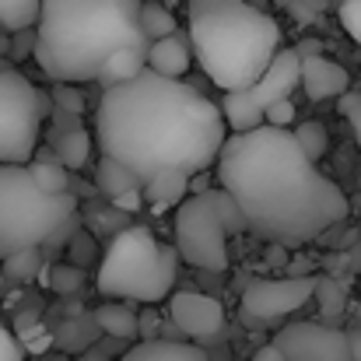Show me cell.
I'll return each mask as SVG.
<instances>
[{
    "instance_id": "30bf717a",
    "label": "cell",
    "mask_w": 361,
    "mask_h": 361,
    "mask_svg": "<svg viewBox=\"0 0 361 361\" xmlns=\"http://www.w3.org/2000/svg\"><path fill=\"white\" fill-rule=\"evenodd\" d=\"M312 295H316V277L252 281L242 295V316H245V323H277V319L298 312Z\"/></svg>"
},
{
    "instance_id": "484cf974",
    "label": "cell",
    "mask_w": 361,
    "mask_h": 361,
    "mask_svg": "<svg viewBox=\"0 0 361 361\" xmlns=\"http://www.w3.org/2000/svg\"><path fill=\"white\" fill-rule=\"evenodd\" d=\"M53 102L60 109V116H81L85 113V99L74 85H56L53 88Z\"/></svg>"
},
{
    "instance_id": "4dcf8cb0",
    "label": "cell",
    "mask_w": 361,
    "mask_h": 361,
    "mask_svg": "<svg viewBox=\"0 0 361 361\" xmlns=\"http://www.w3.org/2000/svg\"><path fill=\"white\" fill-rule=\"evenodd\" d=\"M323 7H326V0H295V4L288 7V14H295L302 25H309L316 14H323Z\"/></svg>"
},
{
    "instance_id": "603a6c76",
    "label": "cell",
    "mask_w": 361,
    "mask_h": 361,
    "mask_svg": "<svg viewBox=\"0 0 361 361\" xmlns=\"http://www.w3.org/2000/svg\"><path fill=\"white\" fill-rule=\"evenodd\" d=\"M291 133H295V140L302 144V151H305L312 161H319V158L330 151V133H326V126H323V123H316V120L298 123Z\"/></svg>"
},
{
    "instance_id": "f35d334b",
    "label": "cell",
    "mask_w": 361,
    "mask_h": 361,
    "mask_svg": "<svg viewBox=\"0 0 361 361\" xmlns=\"http://www.w3.org/2000/svg\"><path fill=\"white\" fill-rule=\"evenodd\" d=\"M270 4H277V7H284V11H288V7H291L295 0H270Z\"/></svg>"
},
{
    "instance_id": "d6986e66",
    "label": "cell",
    "mask_w": 361,
    "mask_h": 361,
    "mask_svg": "<svg viewBox=\"0 0 361 361\" xmlns=\"http://www.w3.org/2000/svg\"><path fill=\"white\" fill-rule=\"evenodd\" d=\"M95 183H99V190H102L109 200H116V197L130 193V190H144V183H140L130 169H123L120 161H113V158H102V161L95 165Z\"/></svg>"
},
{
    "instance_id": "d4e9b609",
    "label": "cell",
    "mask_w": 361,
    "mask_h": 361,
    "mask_svg": "<svg viewBox=\"0 0 361 361\" xmlns=\"http://www.w3.org/2000/svg\"><path fill=\"white\" fill-rule=\"evenodd\" d=\"M316 298L323 302V316L326 319H334V316H341L344 312V288L337 284V281H330V277H316Z\"/></svg>"
},
{
    "instance_id": "74e56055",
    "label": "cell",
    "mask_w": 361,
    "mask_h": 361,
    "mask_svg": "<svg viewBox=\"0 0 361 361\" xmlns=\"http://www.w3.org/2000/svg\"><path fill=\"white\" fill-rule=\"evenodd\" d=\"M245 4H252V7H259V11H267V0H245Z\"/></svg>"
},
{
    "instance_id": "7a4b0ae2",
    "label": "cell",
    "mask_w": 361,
    "mask_h": 361,
    "mask_svg": "<svg viewBox=\"0 0 361 361\" xmlns=\"http://www.w3.org/2000/svg\"><path fill=\"white\" fill-rule=\"evenodd\" d=\"M218 186L239 204L249 232L277 245L316 242L351 211L344 190L316 169L291 130L277 126L225 140Z\"/></svg>"
},
{
    "instance_id": "cb8c5ba5",
    "label": "cell",
    "mask_w": 361,
    "mask_h": 361,
    "mask_svg": "<svg viewBox=\"0 0 361 361\" xmlns=\"http://www.w3.org/2000/svg\"><path fill=\"white\" fill-rule=\"evenodd\" d=\"M28 169H32V176H35V183L42 190H49V193H71V172L60 161H32Z\"/></svg>"
},
{
    "instance_id": "f546056e",
    "label": "cell",
    "mask_w": 361,
    "mask_h": 361,
    "mask_svg": "<svg viewBox=\"0 0 361 361\" xmlns=\"http://www.w3.org/2000/svg\"><path fill=\"white\" fill-rule=\"evenodd\" d=\"M295 102L291 99H284V102H277V106H270L267 109V126H277V130H288L291 123H295Z\"/></svg>"
},
{
    "instance_id": "5b68a950",
    "label": "cell",
    "mask_w": 361,
    "mask_h": 361,
    "mask_svg": "<svg viewBox=\"0 0 361 361\" xmlns=\"http://www.w3.org/2000/svg\"><path fill=\"white\" fill-rule=\"evenodd\" d=\"M179 259V249L158 242L147 225H126L109 242L95 284L106 298L154 305L172 298Z\"/></svg>"
},
{
    "instance_id": "7c38bea8",
    "label": "cell",
    "mask_w": 361,
    "mask_h": 361,
    "mask_svg": "<svg viewBox=\"0 0 361 361\" xmlns=\"http://www.w3.org/2000/svg\"><path fill=\"white\" fill-rule=\"evenodd\" d=\"M169 319L172 326L190 341H207L225 326V309L218 298L200 291H172L169 298Z\"/></svg>"
},
{
    "instance_id": "8992f818",
    "label": "cell",
    "mask_w": 361,
    "mask_h": 361,
    "mask_svg": "<svg viewBox=\"0 0 361 361\" xmlns=\"http://www.w3.org/2000/svg\"><path fill=\"white\" fill-rule=\"evenodd\" d=\"M74 211V193L42 190L28 165H0V259L46 245Z\"/></svg>"
},
{
    "instance_id": "83f0119b",
    "label": "cell",
    "mask_w": 361,
    "mask_h": 361,
    "mask_svg": "<svg viewBox=\"0 0 361 361\" xmlns=\"http://www.w3.org/2000/svg\"><path fill=\"white\" fill-rule=\"evenodd\" d=\"M4 270H7V274H14V277H32V274L39 270V252H35V249L18 252V256L4 259Z\"/></svg>"
},
{
    "instance_id": "e575fe53",
    "label": "cell",
    "mask_w": 361,
    "mask_h": 361,
    "mask_svg": "<svg viewBox=\"0 0 361 361\" xmlns=\"http://www.w3.org/2000/svg\"><path fill=\"white\" fill-rule=\"evenodd\" d=\"M295 53H298L302 60H312V56H323V42H316V39H305L302 46H295Z\"/></svg>"
},
{
    "instance_id": "836d02e7",
    "label": "cell",
    "mask_w": 361,
    "mask_h": 361,
    "mask_svg": "<svg viewBox=\"0 0 361 361\" xmlns=\"http://www.w3.org/2000/svg\"><path fill=\"white\" fill-rule=\"evenodd\" d=\"M81 284V274L78 270H71V267H56V274H53V288H60V291H74Z\"/></svg>"
},
{
    "instance_id": "6da1fadb",
    "label": "cell",
    "mask_w": 361,
    "mask_h": 361,
    "mask_svg": "<svg viewBox=\"0 0 361 361\" xmlns=\"http://www.w3.org/2000/svg\"><path fill=\"white\" fill-rule=\"evenodd\" d=\"M228 123L221 106L193 85L144 71L106 88L95 109V144L102 158L120 161L140 183L161 172L197 176L221 158Z\"/></svg>"
},
{
    "instance_id": "52a82bcc",
    "label": "cell",
    "mask_w": 361,
    "mask_h": 361,
    "mask_svg": "<svg viewBox=\"0 0 361 361\" xmlns=\"http://www.w3.org/2000/svg\"><path fill=\"white\" fill-rule=\"evenodd\" d=\"M249 232L239 204L218 186L204 193H190L176 207V249L197 270H225L228 267V235Z\"/></svg>"
},
{
    "instance_id": "4fadbf2b",
    "label": "cell",
    "mask_w": 361,
    "mask_h": 361,
    "mask_svg": "<svg viewBox=\"0 0 361 361\" xmlns=\"http://www.w3.org/2000/svg\"><path fill=\"white\" fill-rule=\"evenodd\" d=\"M302 88L312 102L344 99L351 92V78L341 63H334L326 56H312V60H302Z\"/></svg>"
},
{
    "instance_id": "8d00e7d4",
    "label": "cell",
    "mask_w": 361,
    "mask_h": 361,
    "mask_svg": "<svg viewBox=\"0 0 361 361\" xmlns=\"http://www.w3.org/2000/svg\"><path fill=\"white\" fill-rule=\"evenodd\" d=\"M348 337H351V348H355V358L361 361V330H348Z\"/></svg>"
},
{
    "instance_id": "ffe728a7",
    "label": "cell",
    "mask_w": 361,
    "mask_h": 361,
    "mask_svg": "<svg viewBox=\"0 0 361 361\" xmlns=\"http://www.w3.org/2000/svg\"><path fill=\"white\" fill-rule=\"evenodd\" d=\"M88 158H92V133L71 130V133L56 137V161H60L63 169L78 172V169L88 165Z\"/></svg>"
},
{
    "instance_id": "3957f363",
    "label": "cell",
    "mask_w": 361,
    "mask_h": 361,
    "mask_svg": "<svg viewBox=\"0 0 361 361\" xmlns=\"http://www.w3.org/2000/svg\"><path fill=\"white\" fill-rule=\"evenodd\" d=\"M144 0H42L35 25V60L56 85L99 81L102 67L120 53H151L140 25Z\"/></svg>"
},
{
    "instance_id": "ba28073f",
    "label": "cell",
    "mask_w": 361,
    "mask_h": 361,
    "mask_svg": "<svg viewBox=\"0 0 361 361\" xmlns=\"http://www.w3.org/2000/svg\"><path fill=\"white\" fill-rule=\"evenodd\" d=\"M42 95L21 71H0V165H28L39 147Z\"/></svg>"
},
{
    "instance_id": "9c48e42d",
    "label": "cell",
    "mask_w": 361,
    "mask_h": 361,
    "mask_svg": "<svg viewBox=\"0 0 361 361\" xmlns=\"http://www.w3.org/2000/svg\"><path fill=\"white\" fill-rule=\"evenodd\" d=\"M302 88V56L295 49H281L274 56V63L267 67V74L245 88V92H228L221 99V113L225 123L232 126V133H249L267 126V109L291 99V92Z\"/></svg>"
},
{
    "instance_id": "2e32d148",
    "label": "cell",
    "mask_w": 361,
    "mask_h": 361,
    "mask_svg": "<svg viewBox=\"0 0 361 361\" xmlns=\"http://www.w3.org/2000/svg\"><path fill=\"white\" fill-rule=\"evenodd\" d=\"M120 361H207V355L190 341H140Z\"/></svg>"
},
{
    "instance_id": "f1b7e54d",
    "label": "cell",
    "mask_w": 361,
    "mask_h": 361,
    "mask_svg": "<svg viewBox=\"0 0 361 361\" xmlns=\"http://www.w3.org/2000/svg\"><path fill=\"white\" fill-rule=\"evenodd\" d=\"M341 116H348L351 130H355V140H358V151H361V92H348L341 99Z\"/></svg>"
},
{
    "instance_id": "1f68e13d",
    "label": "cell",
    "mask_w": 361,
    "mask_h": 361,
    "mask_svg": "<svg viewBox=\"0 0 361 361\" xmlns=\"http://www.w3.org/2000/svg\"><path fill=\"white\" fill-rule=\"evenodd\" d=\"M21 344H18V337L4 326V319H0V361H21Z\"/></svg>"
},
{
    "instance_id": "d6a6232c",
    "label": "cell",
    "mask_w": 361,
    "mask_h": 361,
    "mask_svg": "<svg viewBox=\"0 0 361 361\" xmlns=\"http://www.w3.org/2000/svg\"><path fill=\"white\" fill-rule=\"evenodd\" d=\"M113 207L123 211V214H133V211H140L144 207V190H130V193H123L113 200Z\"/></svg>"
},
{
    "instance_id": "44dd1931",
    "label": "cell",
    "mask_w": 361,
    "mask_h": 361,
    "mask_svg": "<svg viewBox=\"0 0 361 361\" xmlns=\"http://www.w3.org/2000/svg\"><path fill=\"white\" fill-rule=\"evenodd\" d=\"M140 25H144V35H147L151 42L179 35L176 14H172V11H169L165 4H158V0H144V11H140Z\"/></svg>"
},
{
    "instance_id": "4316f807",
    "label": "cell",
    "mask_w": 361,
    "mask_h": 361,
    "mask_svg": "<svg viewBox=\"0 0 361 361\" xmlns=\"http://www.w3.org/2000/svg\"><path fill=\"white\" fill-rule=\"evenodd\" d=\"M337 14H341L344 32L361 46V0H341V11Z\"/></svg>"
},
{
    "instance_id": "7402d4cb",
    "label": "cell",
    "mask_w": 361,
    "mask_h": 361,
    "mask_svg": "<svg viewBox=\"0 0 361 361\" xmlns=\"http://www.w3.org/2000/svg\"><path fill=\"white\" fill-rule=\"evenodd\" d=\"M42 14V0H0V25L7 32H28L32 25H39Z\"/></svg>"
},
{
    "instance_id": "277c9868",
    "label": "cell",
    "mask_w": 361,
    "mask_h": 361,
    "mask_svg": "<svg viewBox=\"0 0 361 361\" xmlns=\"http://www.w3.org/2000/svg\"><path fill=\"white\" fill-rule=\"evenodd\" d=\"M190 46L225 95L245 92L281 53V25L245 0H190Z\"/></svg>"
},
{
    "instance_id": "d590c367",
    "label": "cell",
    "mask_w": 361,
    "mask_h": 361,
    "mask_svg": "<svg viewBox=\"0 0 361 361\" xmlns=\"http://www.w3.org/2000/svg\"><path fill=\"white\" fill-rule=\"evenodd\" d=\"M249 361H284V355H281V351H277V344L270 341L267 348H259V351H256Z\"/></svg>"
},
{
    "instance_id": "8fae6325",
    "label": "cell",
    "mask_w": 361,
    "mask_h": 361,
    "mask_svg": "<svg viewBox=\"0 0 361 361\" xmlns=\"http://www.w3.org/2000/svg\"><path fill=\"white\" fill-rule=\"evenodd\" d=\"M274 344L284 361H358L348 330L330 323H288Z\"/></svg>"
},
{
    "instance_id": "9a60e30c",
    "label": "cell",
    "mask_w": 361,
    "mask_h": 361,
    "mask_svg": "<svg viewBox=\"0 0 361 361\" xmlns=\"http://www.w3.org/2000/svg\"><path fill=\"white\" fill-rule=\"evenodd\" d=\"M190 183H193V176H186V172H161L151 183H144V204L154 211H172L190 197Z\"/></svg>"
},
{
    "instance_id": "e0dca14e",
    "label": "cell",
    "mask_w": 361,
    "mask_h": 361,
    "mask_svg": "<svg viewBox=\"0 0 361 361\" xmlns=\"http://www.w3.org/2000/svg\"><path fill=\"white\" fill-rule=\"evenodd\" d=\"M95 323L102 334L116 337V341H133L140 337V316L130 309V302H109L95 309Z\"/></svg>"
},
{
    "instance_id": "5bb4252c",
    "label": "cell",
    "mask_w": 361,
    "mask_h": 361,
    "mask_svg": "<svg viewBox=\"0 0 361 361\" xmlns=\"http://www.w3.org/2000/svg\"><path fill=\"white\" fill-rule=\"evenodd\" d=\"M190 67H193V46H186L179 35L151 42V53H147V71H154V74H161V78L179 81Z\"/></svg>"
},
{
    "instance_id": "ac0fdd59",
    "label": "cell",
    "mask_w": 361,
    "mask_h": 361,
    "mask_svg": "<svg viewBox=\"0 0 361 361\" xmlns=\"http://www.w3.org/2000/svg\"><path fill=\"white\" fill-rule=\"evenodd\" d=\"M144 71H147V56H144V53H137V49H120V53L102 67L99 85H102V92H106V88H116V85H126V81L140 78Z\"/></svg>"
}]
</instances>
